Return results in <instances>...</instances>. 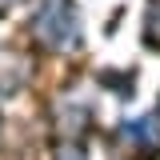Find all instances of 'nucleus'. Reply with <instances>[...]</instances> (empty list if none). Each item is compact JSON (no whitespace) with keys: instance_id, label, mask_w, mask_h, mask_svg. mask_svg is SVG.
Instances as JSON below:
<instances>
[{"instance_id":"f257e3e1","label":"nucleus","mask_w":160,"mask_h":160,"mask_svg":"<svg viewBox=\"0 0 160 160\" xmlns=\"http://www.w3.org/2000/svg\"><path fill=\"white\" fill-rule=\"evenodd\" d=\"M36 36L48 44V48H68L76 40V12H72V0H44L36 16Z\"/></svg>"},{"instance_id":"f03ea898","label":"nucleus","mask_w":160,"mask_h":160,"mask_svg":"<svg viewBox=\"0 0 160 160\" xmlns=\"http://www.w3.org/2000/svg\"><path fill=\"white\" fill-rule=\"evenodd\" d=\"M8 4H16V0H0V12H4V8H8Z\"/></svg>"}]
</instances>
